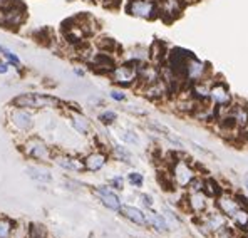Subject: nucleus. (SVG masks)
<instances>
[{"instance_id":"obj_1","label":"nucleus","mask_w":248,"mask_h":238,"mask_svg":"<svg viewBox=\"0 0 248 238\" xmlns=\"http://www.w3.org/2000/svg\"><path fill=\"white\" fill-rule=\"evenodd\" d=\"M193 225L205 238H211L213 233H217L218 230L228 226L230 220L223 213H220L215 206H211L210 210L200 215V217H193Z\"/></svg>"},{"instance_id":"obj_2","label":"nucleus","mask_w":248,"mask_h":238,"mask_svg":"<svg viewBox=\"0 0 248 238\" xmlns=\"http://www.w3.org/2000/svg\"><path fill=\"white\" fill-rule=\"evenodd\" d=\"M168 170H170L171 178H173L176 190H183V191H186V188L189 186V183H191L193 179L200 175L198 171H196V168L193 166L191 161L186 159V158H180L178 155H176V158H174L173 163L168 166Z\"/></svg>"},{"instance_id":"obj_3","label":"nucleus","mask_w":248,"mask_h":238,"mask_svg":"<svg viewBox=\"0 0 248 238\" xmlns=\"http://www.w3.org/2000/svg\"><path fill=\"white\" fill-rule=\"evenodd\" d=\"M213 206V200L206 195L205 191H198V193H186L183 195V198L180 201V208L183 213H188L191 217H200L205 211H208Z\"/></svg>"},{"instance_id":"obj_4","label":"nucleus","mask_w":248,"mask_h":238,"mask_svg":"<svg viewBox=\"0 0 248 238\" xmlns=\"http://www.w3.org/2000/svg\"><path fill=\"white\" fill-rule=\"evenodd\" d=\"M61 101L56 99L52 96H47V94H22V96L14 99V106L22 109H44V108H59Z\"/></svg>"},{"instance_id":"obj_5","label":"nucleus","mask_w":248,"mask_h":238,"mask_svg":"<svg viewBox=\"0 0 248 238\" xmlns=\"http://www.w3.org/2000/svg\"><path fill=\"white\" fill-rule=\"evenodd\" d=\"M210 101L217 109H228L233 104L235 97H233L232 91L227 86V82L221 79H211V89H210Z\"/></svg>"},{"instance_id":"obj_6","label":"nucleus","mask_w":248,"mask_h":238,"mask_svg":"<svg viewBox=\"0 0 248 238\" xmlns=\"http://www.w3.org/2000/svg\"><path fill=\"white\" fill-rule=\"evenodd\" d=\"M127 14L140 19H158L159 17V3L155 0H129L126 5Z\"/></svg>"},{"instance_id":"obj_7","label":"nucleus","mask_w":248,"mask_h":238,"mask_svg":"<svg viewBox=\"0 0 248 238\" xmlns=\"http://www.w3.org/2000/svg\"><path fill=\"white\" fill-rule=\"evenodd\" d=\"M111 79L114 84L121 87H131L140 80V74H138V64L133 62H126V64L116 65L111 71Z\"/></svg>"},{"instance_id":"obj_8","label":"nucleus","mask_w":248,"mask_h":238,"mask_svg":"<svg viewBox=\"0 0 248 238\" xmlns=\"http://www.w3.org/2000/svg\"><path fill=\"white\" fill-rule=\"evenodd\" d=\"M213 206L217 208L220 213H223L228 220H232L235 217L236 211L242 208V205H240V201H238L236 191H232V190L225 188L223 191H221V195L213 200Z\"/></svg>"},{"instance_id":"obj_9","label":"nucleus","mask_w":248,"mask_h":238,"mask_svg":"<svg viewBox=\"0 0 248 238\" xmlns=\"http://www.w3.org/2000/svg\"><path fill=\"white\" fill-rule=\"evenodd\" d=\"M210 64L208 62H202L198 61L196 57H191L186 64V69H185V82H188L189 86L196 82H202V80H206L208 79V74H210Z\"/></svg>"},{"instance_id":"obj_10","label":"nucleus","mask_w":248,"mask_h":238,"mask_svg":"<svg viewBox=\"0 0 248 238\" xmlns=\"http://www.w3.org/2000/svg\"><path fill=\"white\" fill-rule=\"evenodd\" d=\"M93 191H94V195L97 196V200H99L108 210L114 211V213H121L123 201L119 198L118 193H116V190H112L111 186H108V185H103V186H96Z\"/></svg>"},{"instance_id":"obj_11","label":"nucleus","mask_w":248,"mask_h":238,"mask_svg":"<svg viewBox=\"0 0 248 238\" xmlns=\"http://www.w3.org/2000/svg\"><path fill=\"white\" fill-rule=\"evenodd\" d=\"M25 155L37 161H49L50 159V149L41 138H31L27 139L24 148Z\"/></svg>"},{"instance_id":"obj_12","label":"nucleus","mask_w":248,"mask_h":238,"mask_svg":"<svg viewBox=\"0 0 248 238\" xmlns=\"http://www.w3.org/2000/svg\"><path fill=\"white\" fill-rule=\"evenodd\" d=\"M25 19V9L22 3L10 5L7 10H0V25L7 27H19Z\"/></svg>"},{"instance_id":"obj_13","label":"nucleus","mask_w":248,"mask_h":238,"mask_svg":"<svg viewBox=\"0 0 248 238\" xmlns=\"http://www.w3.org/2000/svg\"><path fill=\"white\" fill-rule=\"evenodd\" d=\"M138 74H140V80L143 86H151V84H156L161 80V67L158 64H148V62H143V64L138 65Z\"/></svg>"},{"instance_id":"obj_14","label":"nucleus","mask_w":248,"mask_h":238,"mask_svg":"<svg viewBox=\"0 0 248 238\" xmlns=\"http://www.w3.org/2000/svg\"><path fill=\"white\" fill-rule=\"evenodd\" d=\"M225 112L235 121L236 127H238L240 131L243 129V127L248 124V104L245 101H233V104L230 106L228 109H225Z\"/></svg>"},{"instance_id":"obj_15","label":"nucleus","mask_w":248,"mask_h":238,"mask_svg":"<svg viewBox=\"0 0 248 238\" xmlns=\"http://www.w3.org/2000/svg\"><path fill=\"white\" fill-rule=\"evenodd\" d=\"M121 215L127 220V222L134 223L136 226L148 228V211L143 210L141 206H134V205H123Z\"/></svg>"},{"instance_id":"obj_16","label":"nucleus","mask_w":248,"mask_h":238,"mask_svg":"<svg viewBox=\"0 0 248 238\" xmlns=\"http://www.w3.org/2000/svg\"><path fill=\"white\" fill-rule=\"evenodd\" d=\"M148 228H151L153 232L158 233V235L171 233L166 218L163 217L161 211H156L155 208H153V210H148Z\"/></svg>"},{"instance_id":"obj_17","label":"nucleus","mask_w":248,"mask_h":238,"mask_svg":"<svg viewBox=\"0 0 248 238\" xmlns=\"http://www.w3.org/2000/svg\"><path fill=\"white\" fill-rule=\"evenodd\" d=\"M109 156L106 155L104 151H93L89 153L87 156H84L82 163H84V170L91 171V173H96V171L103 170L108 163Z\"/></svg>"},{"instance_id":"obj_18","label":"nucleus","mask_w":248,"mask_h":238,"mask_svg":"<svg viewBox=\"0 0 248 238\" xmlns=\"http://www.w3.org/2000/svg\"><path fill=\"white\" fill-rule=\"evenodd\" d=\"M10 123L20 131H29L34 124V119H32V114L27 111V109L22 108H16L12 112H10Z\"/></svg>"},{"instance_id":"obj_19","label":"nucleus","mask_w":248,"mask_h":238,"mask_svg":"<svg viewBox=\"0 0 248 238\" xmlns=\"http://www.w3.org/2000/svg\"><path fill=\"white\" fill-rule=\"evenodd\" d=\"M161 213H163V217L166 218L171 232H178V230L183 228V218H181V215L178 213L176 210H173L170 205H166V203L161 205Z\"/></svg>"},{"instance_id":"obj_20","label":"nucleus","mask_w":248,"mask_h":238,"mask_svg":"<svg viewBox=\"0 0 248 238\" xmlns=\"http://www.w3.org/2000/svg\"><path fill=\"white\" fill-rule=\"evenodd\" d=\"M168 86L163 80H159V82H156V84H151V86H146L143 87V94H144V97H148L149 101H161V99H165V97L168 96Z\"/></svg>"},{"instance_id":"obj_21","label":"nucleus","mask_w":248,"mask_h":238,"mask_svg":"<svg viewBox=\"0 0 248 238\" xmlns=\"http://www.w3.org/2000/svg\"><path fill=\"white\" fill-rule=\"evenodd\" d=\"M168 49L165 46V42H161V40H155L151 46V49H149V57H151V61L155 62V64L158 65H163L168 59Z\"/></svg>"},{"instance_id":"obj_22","label":"nucleus","mask_w":248,"mask_h":238,"mask_svg":"<svg viewBox=\"0 0 248 238\" xmlns=\"http://www.w3.org/2000/svg\"><path fill=\"white\" fill-rule=\"evenodd\" d=\"M69 119H71L72 127H74V129L78 131L79 134H84V136H86V134L91 133V123H89V119H87L84 114H81L79 111L71 112V114H69Z\"/></svg>"},{"instance_id":"obj_23","label":"nucleus","mask_w":248,"mask_h":238,"mask_svg":"<svg viewBox=\"0 0 248 238\" xmlns=\"http://www.w3.org/2000/svg\"><path fill=\"white\" fill-rule=\"evenodd\" d=\"M56 163L67 171H84V163L81 159L74 158V156L59 155V156H56Z\"/></svg>"},{"instance_id":"obj_24","label":"nucleus","mask_w":248,"mask_h":238,"mask_svg":"<svg viewBox=\"0 0 248 238\" xmlns=\"http://www.w3.org/2000/svg\"><path fill=\"white\" fill-rule=\"evenodd\" d=\"M230 225L235 230H238L242 235L248 232V208H240L235 213V217L230 220Z\"/></svg>"},{"instance_id":"obj_25","label":"nucleus","mask_w":248,"mask_h":238,"mask_svg":"<svg viewBox=\"0 0 248 238\" xmlns=\"http://www.w3.org/2000/svg\"><path fill=\"white\" fill-rule=\"evenodd\" d=\"M94 67H96V71H99V72H111L112 69L116 67V64H114V61H112V57H109L108 54L101 52L94 57Z\"/></svg>"},{"instance_id":"obj_26","label":"nucleus","mask_w":248,"mask_h":238,"mask_svg":"<svg viewBox=\"0 0 248 238\" xmlns=\"http://www.w3.org/2000/svg\"><path fill=\"white\" fill-rule=\"evenodd\" d=\"M223 190H225V186H221L220 183L217 181V179L211 178V176H206V179H205V188H203V191H205L211 200H215L217 196H220Z\"/></svg>"},{"instance_id":"obj_27","label":"nucleus","mask_w":248,"mask_h":238,"mask_svg":"<svg viewBox=\"0 0 248 238\" xmlns=\"http://www.w3.org/2000/svg\"><path fill=\"white\" fill-rule=\"evenodd\" d=\"M112 155H114L116 159L123 161L126 164H133V153L126 148V146H121V144H114L112 148Z\"/></svg>"},{"instance_id":"obj_28","label":"nucleus","mask_w":248,"mask_h":238,"mask_svg":"<svg viewBox=\"0 0 248 238\" xmlns=\"http://www.w3.org/2000/svg\"><path fill=\"white\" fill-rule=\"evenodd\" d=\"M27 175L39 183H50L52 181V175L50 173H47V171H41V170H37V168H32V166L27 168Z\"/></svg>"},{"instance_id":"obj_29","label":"nucleus","mask_w":248,"mask_h":238,"mask_svg":"<svg viewBox=\"0 0 248 238\" xmlns=\"http://www.w3.org/2000/svg\"><path fill=\"white\" fill-rule=\"evenodd\" d=\"M126 179H127V183H129V186H133V188H136V190H141L144 186V176L140 171H131V173H127Z\"/></svg>"},{"instance_id":"obj_30","label":"nucleus","mask_w":248,"mask_h":238,"mask_svg":"<svg viewBox=\"0 0 248 238\" xmlns=\"http://www.w3.org/2000/svg\"><path fill=\"white\" fill-rule=\"evenodd\" d=\"M240 237H242V233L233 228L232 225H228V226H225V228L218 230L217 233H213L211 238H240Z\"/></svg>"},{"instance_id":"obj_31","label":"nucleus","mask_w":248,"mask_h":238,"mask_svg":"<svg viewBox=\"0 0 248 238\" xmlns=\"http://www.w3.org/2000/svg\"><path fill=\"white\" fill-rule=\"evenodd\" d=\"M205 179H206V176H203V175H198V176H196L191 183H189V186L186 188V193L203 191V188H205Z\"/></svg>"},{"instance_id":"obj_32","label":"nucleus","mask_w":248,"mask_h":238,"mask_svg":"<svg viewBox=\"0 0 248 238\" xmlns=\"http://www.w3.org/2000/svg\"><path fill=\"white\" fill-rule=\"evenodd\" d=\"M138 201H140L141 208L146 211L155 208V196L149 195V193H140V195H138Z\"/></svg>"},{"instance_id":"obj_33","label":"nucleus","mask_w":248,"mask_h":238,"mask_svg":"<svg viewBox=\"0 0 248 238\" xmlns=\"http://www.w3.org/2000/svg\"><path fill=\"white\" fill-rule=\"evenodd\" d=\"M29 238H47V230L44 225H34L29 226Z\"/></svg>"},{"instance_id":"obj_34","label":"nucleus","mask_w":248,"mask_h":238,"mask_svg":"<svg viewBox=\"0 0 248 238\" xmlns=\"http://www.w3.org/2000/svg\"><path fill=\"white\" fill-rule=\"evenodd\" d=\"M121 138L124 143H127V144H140V136H138V133H134L133 129H126L121 133Z\"/></svg>"},{"instance_id":"obj_35","label":"nucleus","mask_w":248,"mask_h":238,"mask_svg":"<svg viewBox=\"0 0 248 238\" xmlns=\"http://www.w3.org/2000/svg\"><path fill=\"white\" fill-rule=\"evenodd\" d=\"M12 222L10 220H0V238H9L10 233H12Z\"/></svg>"},{"instance_id":"obj_36","label":"nucleus","mask_w":248,"mask_h":238,"mask_svg":"<svg viewBox=\"0 0 248 238\" xmlns=\"http://www.w3.org/2000/svg\"><path fill=\"white\" fill-rule=\"evenodd\" d=\"M97 119H99L103 124H106V126H109V124H114V121L118 119V114H116L114 111H104L97 116Z\"/></svg>"},{"instance_id":"obj_37","label":"nucleus","mask_w":248,"mask_h":238,"mask_svg":"<svg viewBox=\"0 0 248 238\" xmlns=\"http://www.w3.org/2000/svg\"><path fill=\"white\" fill-rule=\"evenodd\" d=\"M109 186H111L112 190H116V191H123L124 190V178L123 176H114L109 181Z\"/></svg>"},{"instance_id":"obj_38","label":"nucleus","mask_w":248,"mask_h":238,"mask_svg":"<svg viewBox=\"0 0 248 238\" xmlns=\"http://www.w3.org/2000/svg\"><path fill=\"white\" fill-rule=\"evenodd\" d=\"M111 99H114V101H118V102H123V101H126V94L123 93V91H118V89H114V91H111Z\"/></svg>"},{"instance_id":"obj_39","label":"nucleus","mask_w":248,"mask_h":238,"mask_svg":"<svg viewBox=\"0 0 248 238\" xmlns=\"http://www.w3.org/2000/svg\"><path fill=\"white\" fill-rule=\"evenodd\" d=\"M2 52H3V56H5L7 59H9L10 62H12V64L20 65V61H19V57H17L16 54H12V52H10V50H7V49H3Z\"/></svg>"},{"instance_id":"obj_40","label":"nucleus","mask_w":248,"mask_h":238,"mask_svg":"<svg viewBox=\"0 0 248 238\" xmlns=\"http://www.w3.org/2000/svg\"><path fill=\"white\" fill-rule=\"evenodd\" d=\"M240 139H242L243 143H248V124L243 127L242 131H240Z\"/></svg>"},{"instance_id":"obj_41","label":"nucleus","mask_w":248,"mask_h":238,"mask_svg":"<svg viewBox=\"0 0 248 238\" xmlns=\"http://www.w3.org/2000/svg\"><path fill=\"white\" fill-rule=\"evenodd\" d=\"M7 71H9V65L5 62H0V74H5Z\"/></svg>"},{"instance_id":"obj_42","label":"nucleus","mask_w":248,"mask_h":238,"mask_svg":"<svg viewBox=\"0 0 248 238\" xmlns=\"http://www.w3.org/2000/svg\"><path fill=\"white\" fill-rule=\"evenodd\" d=\"M74 72H76L78 76H84V71H82V69H74Z\"/></svg>"},{"instance_id":"obj_43","label":"nucleus","mask_w":248,"mask_h":238,"mask_svg":"<svg viewBox=\"0 0 248 238\" xmlns=\"http://www.w3.org/2000/svg\"><path fill=\"white\" fill-rule=\"evenodd\" d=\"M7 2H9V0H0V7H2V5H5Z\"/></svg>"},{"instance_id":"obj_44","label":"nucleus","mask_w":248,"mask_h":238,"mask_svg":"<svg viewBox=\"0 0 248 238\" xmlns=\"http://www.w3.org/2000/svg\"><path fill=\"white\" fill-rule=\"evenodd\" d=\"M243 188H245V191H247V195H248V181H245V186H243Z\"/></svg>"},{"instance_id":"obj_45","label":"nucleus","mask_w":248,"mask_h":238,"mask_svg":"<svg viewBox=\"0 0 248 238\" xmlns=\"http://www.w3.org/2000/svg\"><path fill=\"white\" fill-rule=\"evenodd\" d=\"M186 2H189V3H191V2H200V0H186Z\"/></svg>"},{"instance_id":"obj_46","label":"nucleus","mask_w":248,"mask_h":238,"mask_svg":"<svg viewBox=\"0 0 248 238\" xmlns=\"http://www.w3.org/2000/svg\"><path fill=\"white\" fill-rule=\"evenodd\" d=\"M245 181H248V173L245 175Z\"/></svg>"},{"instance_id":"obj_47","label":"nucleus","mask_w":248,"mask_h":238,"mask_svg":"<svg viewBox=\"0 0 248 238\" xmlns=\"http://www.w3.org/2000/svg\"><path fill=\"white\" fill-rule=\"evenodd\" d=\"M240 238H248V235H242V237H240Z\"/></svg>"},{"instance_id":"obj_48","label":"nucleus","mask_w":248,"mask_h":238,"mask_svg":"<svg viewBox=\"0 0 248 238\" xmlns=\"http://www.w3.org/2000/svg\"><path fill=\"white\" fill-rule=\"evenodd\" d=\"M0 50H3V47H2V46H0Z\"/></svg>"},{"instance_id":"obj_49","label":"nucleus","mask_w":248,"mask_h":238,"mask_svg":"<svg viewBox=\"0 0 248 238\" xmlns=\"http://www.w3.org/2000/svg\"><path fill=\"white\" fill-rule=\"evenodd\" d=\"M245 235H248V232H247V233H245Z\"/></svg>"}]
</instances>
